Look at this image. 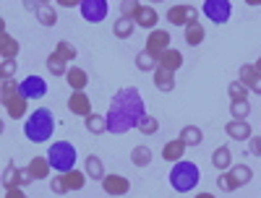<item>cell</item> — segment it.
<instances>
[{"label":"cell","mask_w":261,"mask_h":198,"mask_svg":"<svg viewBox=\"0 0 261 198\" xmlns=\"http://www.w3.org/2000/svg\"><path fill=\"white\" fill-rule=\"evenodd\" d=\"M146 109H144V99L136 86H125L120 89L113 99H110V109H107V130L115 136L128 133L130 128H139V123L144 120Z\"/></svg>","instance_id":"obj_1"},{"label":"cell","mask_w":261,"mask_h":198,"mask_svg":"<svg viewBox=\"0 0 261 198\" xmlns=\"http://www.w3.org/2000/svg\"><path fill=\"white\" fill-rule=\"evenodd\" d=\"M53 130H55V118H53V109L47 107L34 109L24 123V136L34 144H45L53 136Z\"/></svg>","instance_id":"obj_2"},{"label":"cell","mask_w":261,"mask_h":198,"mask_svg":"<svg viewBox=\"0 0 261 198\" xmlns=\"http://www.w3.org/2000/svg\"><path fill=\"white\" fill-rule=\"evenodd\" d=\"M199 180H201V169L196 167L193 162L180 159L170 169V185L175 188L178 193H191L196 185H199Z\"/></svg>","instance_id":"obj_3"},{"label":"cell","mask_w":261,"mask_h":198,"mask_svg":"<svg viewBox=\"0 0 261 198\" xmlns=\"http://www.w3.org/2000/svg\"><path fill=\"white\" fill-rule=\"evenodd\" d=\"M76 159H79V157H76V146L68 144V141H55V144L50 146V151H47L50 167H53L55 172H60V175L76 169Z\"/></svg>","instance_id":"obj_4"},{"label":"cell","mask_w":261,"mask_h":198,"mask_svg":"<svg viewBox=\"0 0 261 198\" xmlns=\"http://www.w3.org/2000/svg\"><path fill=\"white\" fill-rule=\"evenodd\" d=\"M201 11L209 21H214V24H227L230 13H232V3L230 0H204Z\"/></svg>","instance_id":"obj_5"},{"label":"cell","mask_w":261,"mask_h":198,"mask_svg":"<svg viewBox=\"0 0 261 198\" xmlns=\"http://www.w3.org/2000/svg\"><path fill=\"white\" fill-rule=\"evenodd\" d=\"M167 21L172 26H188L191 21H199V11L191 3H178V6H170L167 11Z\"/></svg>","instance_id":"obj_6"},{"label":"cell","mask_w":261,"mask_h":198,"mask_svg":"<svg viewBox=\"0 0 261 198\" xmlns=\"http://www.w3.org/2000/svg\"><path fill=\"white\" fill-rule=\"evenodd\" d=\"M79 8H81V16L89 21V24H99V21H105L107 11H110L107 0H81Z\"/></svg>","instance_id":"obj_7"},{"label":"cell","mask_w":261,"mask_h":198,"mask_svg":"<svg viewBox=\"0 0 261 198\" xmlns=\"http://www.w3.org/2000/svg\"><path fill=\"white\" fill-rule=\"evenodd\" d=\"M18 94L24 97L27 102L29 99H42L47 94V83H45V78H39V76H29V78H24L18 83Z\"/></svg>","instance_id":"obj_8"},{"label":"cell","mask_w":261,"mask_h":198,"mask_svg":"<svg viewBox=\"0 0 261 198\" xmlns=\"http://www.w3.org/2000/svg\"><path fill=\"white\" fill-rule=\"evenodd\" d=\"M144 50H146L149 55H154V58L160 60V55L170 50V32H162V29H154V32H149Z\"/></svg>","instance_id":"obj_9"},{"label":"cell","mask_w":261,"mask_h":198,"mask_svg":"<svg viewBox=\"0 0 261 198\" xmlns=\"http://www.w3.org/2000/svg\"><path fill=\"white\" fill-rule=\"evenodd\" d=\"M34 178H32V172L29 169H18L13 162L6 167V172H3V185H6V190H13V188H21V185H29Z\"/></svg>","instance_id":"obj_10"},{"label":"cell","mask_w":261,"mask_h":198,"mask_svg":"<svg viewBox=\"0 0 261 198\" xmlns=\"http://www.w3.org/2000/svg\"><path fill=\"white\" fill-rule=\"evenodd\" d=\"M102 190L107 195H125L130 190V183H128V178H123V175H105Z\"/></svg>","instance_id":"obj_11"},{"label":"cell","mask_w":261,"mask_h":198,"mask_svg":"<svg viewBox=\"0 0 261 198\" xmlns=\"http://www.w3.org/2000/svg\"><path fill=\"white\" fill-rule=\"evenodd\" d=\"M68 109L73 115H79V118H89L92 115V102H89V97H86L84 92H73L71 97H68Z\"/></svg>","instance_id":"obj_12"},{"label":"cell","mask_w":261,"mask_h":198,"mask_svg":"<svg viewBox=\"0 0 261 198\" xmlns=\"http://www.w3.org/2000/svg\"><path fill=\"white\" fill-rule=\"evenodd\" d=\"M225 133L230 136V138H235V141H251V125H248V120H230L227 125H225Z\"/></svg>","instance_id":"obj_13"},{"label":"cell","mask_w":261,"mask_h":198,"mask_svg":"<svg viewBox=\"0 0 261 198\" xmlns=\"http://www.w3.org/2000/svg\"><path fill=\"white\" fill-rule=\"evenodd\" d=\"M3 107H6V112L11 115V120H21L27 115V99L21 94H11L8 99H3Z\"/></svg>","instance_id":"obj_14"},{"label":"cell","mask_w":261,"mask_h":198,"mask_svg":"<svg viewBox=\"0 0 261 198\" xmlns=\"http://www.w3.org/2000/svg\"><path fill=\"white\" fill-rule=\"evenodd\" d=\"M160 65L157 68H162V71H167V73H175L180 65H183V55L178 52V50H167V52H162L160 55V60H157Z\"/></svg>","instance_id":"obj_15"},{"label":"cell","mask_w":261,"mask_h":198,"mask_svg":"<svg viewBox=\"0 0 261 198\" xmlns=\"http://www.w3.org/2000/svg\"><path fill=\"white\" fill-rule=\"evenodd\" d=\"M186 149H188V146H186L180 138H172V141H167V144H165V149H162V159H167V162L175 164V162H180V159H183Z\"/></svg>","instance_id":"obj_16"},{"label":"cell","mask_w":261,"mask_h":198,"mask_svg":"<svg viewBox=\"0 0 261 198\" xmlns=\"http://www.w3.org/2000/svg\"><path fill=\"white\" fill-rule=\"evenodd\" d=\"M212 164H214V169L227 172V169L232 167V151H230L227 146H217V149L212 151Z\"/></svg>","instance_id":"obj_17"},{"label":"cell","mask_w":261,"mask_h":198,"mask_svg":"<svg viewBox=\"0 0 261 198\" xmlns=\"http://www.w3.org/2000/svg\"><path fill=\"white\" fill-rule=\"evenodd\" d=\"M65 81H68V86H71V92H84V86L89 83V76H86V71L84 68H68V73H65Z\"/></svg>","instance_id":"obj_18"},{"label":"cell","mask_w":261,"mask_h":198,"mask_svg":"<svg viewBox=\"0 0 261 198\" xmlns=\"http://www.w3.org/2000/svg\"><path fill=\"white\" fill-rule=\"evenodd\" d=\"M29 172H32V178L34 180H47L50 178V162H47V157H34L32 162H29V167H27Z\"/></svg>","instance_id":"obj_19"},{"label":"cell","mask_w":261,"mask_h":198,"mask_svg":"<svg viewBox=\"0 0 261 198\" xmlns=\"http://www.w3.org/2000/svg\"><path fill=\"white\" fill-rule=\"evenodd\" d=\"M180 141H183L186 146H201V144H204V130H201L199 125H186V128L180 130Z\"/></svg>","instance_id":"obj_20"},{"label":"cell","mask_w":261,"mask_h":198,"mask_svg":"<svg viewBox=\"0 0 261 198\" xmlns=\"http://www.w3.org/2000/svg\"><path fill=\"white\" fill-rule=\"evenodd\" d=\"M0 55H3V60H16V55H18V42L8 32L0 34Z\"/></svg>","instance_id":"obj_21"},{"label":"cell","mask_w":261,"mask_h":198,"mask_svg":"<svg viewBox=\"0 0 261 198\" xmlns=\"http://www.w3.org/2000/svg\"><path fill=\"white\" fill-rule=\"evenodd\" d=\"M204 37H206V32H204V26L199 24V21H191V24L186 26V45L199 47L204 42Z\"/></svg>","instance_id":"obj_22"},{"label":"cell","mask_w":261,"mask_h":198,"mask_svg":"<svg viewBox=\"0 0 261 198\" xmlns=\"http://www.w3.org/2000/svg\"><path fill=\"white\" fill-rule=\"evenodd\" d=\"M136 24L154 32V29H157V11L151 8V6H141V11L136 13Z\"/></svg>","instance_id":"obj_23"},{"label":"cell","mask_w":261,"mask_h":198,"mask_svg":"<svg viewBox=\"0 0 261 198\" xmlns=\"http://www.w3.org/2000/svg\"><path fill=\"white\" fill-rule=\"evenodd\" d=\"M86 178H89V175L81 172V169H71V172H65V175H63L65 188H68V190H81V188L86 185Z\"/></svg>","instance_id":"obj_24"},{"label":"cell","mask_w":261,"mask_h":198,"mask_svg":"<svg viewBox=\"0 0 261 198\" xmlns=\"http://www.w3.org/2000/svg\"><path fill=\"white\" fill-rule=\"evenodd\" d=\"M154 86H157L160 92L170 94L172 89H175V76L167 73V71H162V68H157V71H154Z\"/></svg>","instance_id":"obj_25"},{"label":"cell","mask_w":261,"mask_h":198,"mask_svg":"<svg viewBox=\"0 0 261 198\" xmlns=\"http://www.w3.org/2000/svg\"><path fill=\"white\" fill-rule=\"evenodd\" d=\"M84 172L89 175V178H94V180H105V164H102V159L99 157H86V164H84Z\"/></svg>","instance_id":"obj_26"},{"label":"cell","mask_w":261,"mask_h":198,"mask_svg":"<svg viewBox=\"0 0 261 198\" xmlns=\"http://www.w3.org/2000/svg\"><path fill=\"white\" fill-rule=\"evenodd\" d=\"M37 21H39L42 26H55V24H58V11H55V6L42 3V8L37 11Z\"/></svg>","instance_id":"obj_27"},{"label":"cell","mask_w":261,"mask_h":198,"mask_svg":"<svg viewBox=\"0 0 261 198\" xmlns=\"http://www.w3.org/2000/svg\"><path fill=\"white\" fill-rule=\"evenodd\" d=\"M134 26H136V21H130V18H118L115 24H113V34L118 37V39H128L130 34H134Z\"/></svg>","instance_id":"obj_28"},{"label":"cell","mask_w":261,"mask_h":198,"mask_svg":"<svg viewBox=\"0 0 261 198\" xmlns=\"http://www.w3.org/2000/svg\"><path fill=\"white\" fill-rule=\"evenodd\" d=\"M217 188L225 190V193H232V190L241 188V183H238V178L232 175V169H227V172H220V178H217Z\"/></svg>","instance_id":"obj_29"},{"label":"cell","mask_w":261,"mask_h":198,"mask_svg":"<svg viewBox=\"0 0 261 198\" xmlns=\"http://www.w3.org/2000/svg\"><path fill=\"white\" fill-rule=\"evenodd\" d=\"M84 125H86L89 133L99 136V133H105V130H107V118L105 115H89V118L84 120Z\"/></svg>","instance_id":"obj_30"},{"label":"cell","mask_w":261,"mask_h":198,"mask_svg":"<svg viewBox=\"0 0 261 198\" xmlns=\"http://www.w3.org/2000/svg\"><path fill=\"white\" fill-rule=\"evenodd\" d=\"M157 65H160V63H157V58H154V55H149L146 50L136 55V68H139V71H144V73L157 71Z\"/></svg>","instance_id":"obj_31"},{"label":"cell","mask_w":261,"mask_h":198,"mask_svg":"<svg viewBox=\"0 0 261 198\" xmlns=\"http://www.w3.org/2000/svg\"><path fill=\"white\" fill-rule=\"evenodd\" d=\"M130 162H134V167H146L151 162V149L149 146H136L134 151H130Z\"/></svg>","instance_id":"obj_32"},{"label":"cell","mask_w":261,"mask_h":198,"mask_svg":"<svg viewBox=\"0 0 261 198\" xmlns=\"http://www.w3.org/2000/svg\"><path fill=\"white\" fill-rule=\"evenodd\" d=\"M227 94H230L232 102H246V99H248V86L241 83V81H232V83L227 86Z\"/></svg>","instance_id":"obj_33"},{"label":"cell","mask_w":261,"mask_h":198,"mask_svg":"<svg viewBox=\"0 0 261 198\" xmlns=\"http://www.w3.org/2000/svg\"><path fill=\"white\" fill-rule=\"evenodd\" d=\"M55 55H58V58H63L65 63H68V60H76L79 50L71 45V42H65V39H63V42H58V45H55Z\"/></svg>","instance_id":"obj_34"},{"label":"cell","mask_w":261,"mask_h":198,"mask_svg":"<svg viewBox=\"0 0 261 198\" xmlns=\"http://www.w3.org/2000/svg\"><path fill=\"white\" fill-rule=\"evenodd\" d=\"M47 71L53 73V76H65L68 73V65H65V60L63 58H58L55 52L47 58Z\"/></svg>","instance_id":"obj_35"},{"label":"cell","mask_w":261,"mask_h":198,"mask_svg":"<svg viewBox=\"0 0 261 198\" xmlns=\"http://www.w3.org/2000/svg\"><path fill=\"white\" fill-rule=\"evenodd\" d=\"M230 115H232V120H246V118L251 115L248 99H246V102H230Z\"/></svg>","instance_id":"obj_36"},{"label":"cell","mask_w":261,"mask_h":198,"mask_svg":"<svg viewBox=\"0 0 261 198\" xmlns=\"http://www.w3.org/2000/svg\"><path fill=\"white\" fill-rule=\"evenodd\" d=\"M241 76H238V81L241 83H246L248 89H251V83L256 81V76H258V71H256V65L253 63H246V65H241V71H238Z\"/></svg>","instance_id":"obj_37"},{"label":"cell","mask_w":261,"mask_h":198,"mask_svg":"<svg viewBox=\"0 0 261 198\" xmlns=\"http://www.w3.org/2000/svg\"><path fill=\"white\" fill-rule=\"evenodd\" d=\"M230 169H232V175L238 178V183H241V185H248L251 178H253V169L248 164H238V167H230Z\"/></svg>","instance_id":"obj_38"},{"label":"cell","mask_w":261,"mask_h":198,"mask_svg":"<svg viewBox=\"0 0 261 198\" xmlns=\"http://www.w3.org/2000/svg\"><path fill=\"white\" fill-rule=\"evenodd\" d=\"M139 130L144 136H154L157 130H160V123H157V118H151V115H144V120L139 123Z\"/></svg>","instance_id":"obj_39"},{"label":"cell","mask_w":261,"mask_h":198,"mask_svg":"<svg viewBox=\"0 0 261 198\" xmlns=\"http://www.w3.org/2000/svg\"><path fill=\"white\" fill-rule=\"evenodd\" d=\"M120 11H123V18L136 21V13L141 11V3H134V0H123V3H120Z\"/></svg>","instance_id":"obj_40"},{"label":"cell","mask_w":261,"mask_h":198,"mask_svg":"<svg viewBox=\"0 0 261 198\" xmlns=\"http://www.w3.org/2000/svg\"><path fill=\"white\" fill-rule=\"evenodd\" d=\"M13 73H16V60H3L0 63V76L3 78H13Z\"/></svg>","instance_id":"obj_41"},{"label":"cell","mask_w":261,"mask_h":198,"mask_svg":"<svg viewBox=\"0 0 261 198\" xmlns=\"http://www.w3.org/2000/svg\"><path fill=\"white\" fill-rule=\"evenodd\" d=\"M50 188H53V193H58V195L68 193V188H65V180H63V175H60V178H50Z\"/></svg>","instance_id":"obj_42"},{"label":"cell","mask_w":261,"mask_h":198,"mask_svg":"<svg viewBox=\"0 0 261 198\" xmlns=\"http://www.w3.org/2000/svg\"><path fill=\"white\" fill-rule=\"evenodd\" d=\"M248 149H251V154H253V157H261V136H251V141H248Z\"/></svg>","instance_id":"obj_43"},{"label":"cell","mask_w":261,"mask_h":198,"mask_svg":"<svg viewBox=\"0 0 261 198\" xmlns=\"http://www.w3.org/2000/svg\"><path fill=\"white\" fill-rule=\"evenodd\" d=\"M6 198H29L21 188H13V190H6Z\"/></svg>","instance_id":"obj_44"},{"label":"cell","mask_w":261,"mask_h":198,"mask_svg":"<svg viewBox=\"0 0 261 198\" xmlns=\"http://www.w3.org/2000/svg\"><path fill=\"white\" fill-rule=\"evenodd\" d=\"M251 92H253V94H261V73H258V76H256V81L251 83Z\"/></svg>","instance_id":"obj_45"},{"label":"cell","mask_w":261,"mask_h":198,"mask_svg":"<svg viewBox=\"0 0 261 198\" xmlns=\"http://www.w3.org/2000/svg\"><path fill=\"white\" fill-rule=\"evenodd\" d=\"M24 8H27V11H34V13H37V11L42 8V3H32V0H27V3H24Z\"/></svg>","instance_id":"obj_46"},{"label":"cell","mask_w":261,"mask_h":198,"mask_svg":"<svg viewBox=\"0 0 261 198\" xmlns=\"http://www.w3.org/2000/svg\"><path fill=\"white\" fill-rule=\"evenodd\" d=\"M196 198H214V195H212V193H199Z\"/></svg>","instance_id":"obj_47"},{"label":"cell","mask_w":261,"mask_h":198,"mask_svg":"<svg viewBox=\"0 0 261 198\" xmlns=\"http://www.w3.org/2000/svg\"><path fill=\"white\" fill-rule=\"evenodd\" d=\"M253 65H256V71H258V73H261V58H258V60H256V63H253Z\"/></svg>","instance_id":"obj_48"}]
</instances>
